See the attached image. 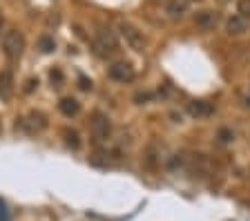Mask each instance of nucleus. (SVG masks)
<instances>
[{"label":"nucleus","instance_id":"1","mask_svg":"<svg viewBox=\"0 0 250 221\" xmlns=\"http://www.w3.org/2000/svg\"><path fill=\"white\" fill-rule=\"evenodd\" d=\"M2 52H5L7 60L16 63L21 60L22 52H25V36L18 29H7L5 36H2Z\"/></svg>","mask_w":250,"mask_h":221},{"label":"nucleus","instance_id":"2","mask_svg":"<svg viewBox=\"0 0 250 221\" xmlns=\"http://www.w3.org/2000/svg\"><path fill=\"white\" fill-rule=\"evenodd\" d=\"M94 49L99 56H112L119 49V36L116 32H112L109 27H101L96 36H94Z\"/></svg>","mask_w":250,"mask_h":221},{"label":"nucleus","instance_id":"3","mask_svg":"<svg viewBox=\"0 0 250 221\" xmlns=\"http://www.w3.org/2000/svg\"><path fill=\"white\" fill-rule=\"evenodd\" d=\"M92 137L96 143H103L109 139V134H112V121L107 119V114H103V112H96V114L92 116Z\"/></svg>","mask_w":250,"mask_h":221},{"label":"nucleus","instance_id":"4","mask_svg":"<svg viewBox=\"0 0 250 221\" xmlns=\"http://www.w3.org/2000/svg\"><path fill=\"white\" fill-rule=\"evenodd\" d=\"M47 127V116L42 112H29L27 116L21 119V130L27 134H41Z\"/></svg>","mask_w":250,"mask_h":221},{"label":"nucleus","instance_id":"5","mask_svg":"<svg viewBox=\"0 0 250 221\" xmlns=\"http://www.w3.org/2000/svg\"><path fill=\"white\" fill-rule=\"evenodd\" d=\"M119 32H121V36L125 38V42H127L132 49L141 52V49L146 47V38H143V34H141L134 25H130V22H121V25H119Z\"/></svg>","mask_w":250,"mask_h":221},{"label":"nucleus","instance_id":"6","mask_svg":"<svg viewBox=\"0 0 250 221\" xmlns=\"http://www.w3.org/2000/svg\"><path fill=\"white\" fill-rule=\"evenodd\" d=\"M107 76L112 80H116V83H132L136 76L134 67H132L130 63H125V60H121V63H114L112 67L107 69Z\"/></svg>","mask_w":250,"mask_h":221},{"label":"nucleus","instance_id":"7","mask_svg":"<svg viewBox=\"0 0 250 221\" xmlns=\"http://www.w3.org/2000/svg\"><path fill=\"white\" fill-rule=\"evenodd\" d=\"M186 110L192 119H208V116L214 114V105L208 103V100H190L186 105Z\"/></svg>","mask_w":250,"mask_h":221},{"label":"nucleus","instance_id":"8","mask_svg":"<svg viewBox=\"0 0 250 221\" xmlns=\"http://www.w3.org/2000/svg\"><path fill=\"white\" fill-rule=\"evenodd\" d=\"M194 25H197L199 29H203V32H210V29H214V27L219 25V14L217 11H210V9L199 11L197 16H194Z\"/></svg>","mask_w":250,"mask_h":221},{"label":"nucleus","instance_id":"9","mask_svg":"<svg viewBox=\"0 0 250 221\" xmlns=\"http://www.w3.org/2000/svg\"><path fill=\"white\" fill-rule=\"evenodd\" d=\"M14 74H11V69H2L0 72V100H11V96H14Z\"/></svg>","mask_w":250,"mask_h":221},{"label":"nucleus","instance_id":"10","mask_svg":"<svg viewBox=\"0 0 250 221\" xmlns=\"http://www.w3.org/2000/svg\"><path fill=\"white\" fill-rule=\"evenodd\" d=\"M226 32L230 34V36H241L244 32H248V18L244 16H232L228 22H226Z\"/></svg>","mask_w":250,"mask_h":221},{"label":"nucleus","instance_id":"11","mask_svg":"<svg viewBox=\"0 0 250 221\" xmlns=\"http://www.w3.org/2000/svg\"><path fill=\"white\" fill-rule=\"evenodd\" d=\"M58 110L67 116V119H72V116H76L78 112H81V103H78L76 99H72V96H67V99H62L61 103H58Z\"/></svg>","mask_w":250,"mask_h":221},{"label":"nucleus","instance_id":"12","mask_svg":"<svg viewBox=\"0 0 250 221\" xmlns=\"http://www.w3.org/2000/svg\"><path fill=\"white\" fill-rule=\"evenodd\" d=\"M62 137H65V143H67V147H72V150H78L81 147V137H78L76 130H62Z\"/></svg>","mask_w":250,"mask_h":221},{"label":"nucleus","instance_id":"13","mask_svg":"<svg viewBox=\"0 0 250 221\" xmlns=\"http://www.w3.org/2000/svg\"><path fill=\"white\" fill-rule=\"evenodd\" d=\"M38 45H41V49L45 54H49V52H54V49H56V42H54V38H49V36H41Z\"/></svg>","mask_w":250,"mask_h":221},{"label":"nucleus","instance_id":"14","mask_svg":"<svg viewBox=\"0 0 250 221\" xmlns=\"http://www.w3.org/2000/svg\"><path fill=\"white\" fill-rule=\"evenodd\" d=\"M237 14L244 18H250V0H239L237 2Z\"/></svg>","mask_w":250,"mask_h":221},{"label":"nucleus","instance_id":"15","mask_svg":"<svg viewBox=\"0 0 250 221\" xmlns=\"http://www.w3.org/2000/svg\"><path fill=\"white\" fill-rule=\"evenodd\" d=\"M167 9H170V16H174V18H181L183 11H186V9H183V5H177V2H172Z\"/></svg>","mask_w":250,"mask_h":221},{"label":"nucleus","instance_id":"16","mask_svg":"<svg viewBox=\"0 0 250 221\" xmlns=\"http://www.w3.org/2000/svg\"><path fill=\"white\" fill-rule=\"evenodd\" d=\"M232 132H230L228 130V127H224V130H219V141H221V143H230V141H232Z\"/></svg>","mask_w":250,"mask_h":221},{"label":"nucleus","instance_id":"17","mask_svg":"<svg viewBox=\"0 0 250 221\" xmlns=\"http://www.w3.org/2000/svg\"><path fill=\"white\" fill-rule=\"evenodd\" d=\"M0 221H9V215H7V208L2 201H0Z\"/></svg>","mask_w":250,"mask_h":221},{"label":"nucleus","instance_id":"18","mask_svg":"<svg viewBox=\"0 0 250 221\" xmlns=\"http://www.w3.org/2000/svg\"><path fill=\"white\" fill-rule=\"evenodd\" d=\"M241 103H244V107H248V110H250V92L241 96Z\"/></svg>","mask_w":250,"mask_h":221},{"label":"nucleus","instance_id":"19","mask_svg":"<svg viewBox=\"0 0 250 221\" xmlns=\"http://www.w3.org/2000/svg\"><path fill=\"white\" fill-rule=\"evenodd\" d=\"M0 27H2V18H0Z\"/></svg>","mask_w":250,"mask_h":221}]
</instances>
